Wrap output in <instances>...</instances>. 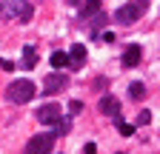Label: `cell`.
Here are the masks:
<instances>
[{
  "label": "cell",
  "instance_id": "cell-15",
  "mask_svg": "<svg viewBox=\"0 0 160 154\" xmlns=\"http://www.w3.org/2000/svg\"><path fill=\"white\" fill-rule=\"evenodd\" d=\"M112 120L117 123V131H120V134H123V137H132V134H134V126H132V123H126L123 117H120V114H114V117H112Z\"/></svg>",
  "mask_w": 160,
  "mask_h": 154
},
{
  "label": "cell",
  "instance_id": "cell-13",
  "mask_svg": "<svg viewBox=\"0 0 160 154\" xmlns=\"http://www.w3.org/2000/svg\"><path fill=\"white\" fill-rule=\"evenodd\" d=\"M49 63L54 66V71H63V69L69 66V54H66V51H52Z\"/></svg>",
  "mask_w": 160,
  "mask_h": 154
},
{
  "label": "cell",
  "instance_id": "cell-19",
  "mask_svg": "<svg viewBox=\"0 0 160 154\" xmlns=\"http://www.w3.org/2000/svg\"><path fill=\"white\" fill-rule=\"evenodd\" d=\"M83 154H97V146H94V143H86V146H83Z\"/></svg>",
  "mask_w": 160,
  "mask_h": 154
},
{
  "label": "cell",
  "instance_id": "cell-10",
  "mask_svg": "<svg viewBox=\"0 0 160 154\" xmlns=\"http://www.w3.org/2000/svg\"><path fill=\"white\" fill-rule=\"evenodd\" d=\"M83 63H86V46L83 43H74L72 51H69V66L72 69H80Z\"/></svg>",
  "mask_w": 160,
  "mask_h": 154
},
{
  "label": "cell",
  "instance_id": "cell-5",
  "mask_svg": "<svg viewBox=\"0 0 160 154\" xmlns=\"http://www.w3.org/2000/svg\"><path fill=\"white\" fill-rule=\"evenodd\" d=\"M66 86H69V77L63 71H54V74H49L43 80V94H57V91H63Z\"/></svg>",
  "mask_w": 160,
  "mask_h": 154
},
{
  "label": "cell",
  "instance_id": "cell-16",
  "mask_svg": "<svg viewBox=\"0 0 160 154\" xmlns=\"http://www.w3.org/2000/svg\"><path fill=\"white\" fill-rule=\"evenodd\" d=\"M149 123H152V114H149V111L143 108V111L137 114V123H134V126H149Z\"/></svg>",
  "mask_w": 160,
  "mask_h": 154
},
{
  "label": "cell",
  "instance_id": "cell-12",
  "mask_svg": "<svg viewBox=\"0 0 160 154\" xmlns=\"http://www.w3.org/2000/svg\"><path fill=\"white\" fill-rule=\"evenodd\" d=\"M20 66H23V69H34L37 66V49L34 46H26L23 49V60H20Z\"/></svg>",
  "mask_w": 160,
  "mask_h": 154
},
{
  "label": "cell",
  "instance_id": "cell-3",
  "mask_svg": "<svg viewBox=\"0 0 160 154\" xmlns=\"http://www.w3.org/2000/svg\"><path fill=\"white\" fill-rule=\"evenodd\" d=\"M34 91H37V89H34V83H32V80H26V77H20V80H14V83L9 86L6 97H9L12 103H17V106H20V103H29V100L34 97Z\"/></svg>",
  "mask_w": 160,
  "mask_h": 154
},
{
  "label": "cell",
  "instance_id": "cell-14",
  "mask_svg": "<svg viewBox=\"0 0 160 154\" xmlns=\"http://www.w3.org/2000/svg\"><path fill=\"white\" fill-rule=\"evenodd\" d=\"M129 97H132V100H143V97H146V86L140 83V80L129 83Z\"/></svg>",
  "mask_w": 160,
  "mask_h": 154
},
{
  "label": "cell",
  "instance_id": "cell-7",
  "mask_svg": "<svg viewBox=\"0 0 160 154\" xmlns=\"http://www.w3.org/2000/svg\"><path fill=\"white\" fill-rule=\"evenodd\" d=\"M97 108H100V114H106V117H114V114H120V100L114 97V94H103Z\"/></svg>",
  "mask_w": 160,
  "mask_h": 154
},
{
  "label": "cell",
  "instance_id": "cell-1",
  "mask_svg": "<svg viewBox=\"0 0 160 154\" xmlns=\"http://www.w3.org/2000/svg\"><path fill=\"white\" fill-rule=\"evenodd\" d=\"M0 14L6 20H17V23H29L34 17V6L29 0H0Z\"/></svg>",
  "mask_w": 160,
  "mask_h": 154
},
{
  "label": "cell",
  "instance_id": "cell-17",
  "mask_svg": "<svg viewBox=\"0 0 160 154\" xmlns=\"http://www.w3.org/2000/svg\"><path fill=\"white\" fill-rule=\"evenodd\" d=\"M80 111H83V103H80V100H72L69 103V114H80Z\"/></svg>",
  "mask_w": 160,
  "mask_h": 154
},
{
  "label": "cell",
  "instance_id": "cell-4",
  "mask_svg": "<svg viewBox=\"0 0 160 154\" xmlns=\"http://www.w3.org/2000/svg\"><path fill=\"white\" fill-rule=\"evenodd\" d=\"M54 146V134H34L26 146V154H52Z\"/></svg>",
  "mask_w": 160,
  "mask_h": 154
},
{
  "label": "cell",
  "instance_id": "cell-18",
  "mask_svg": "<svg viewBox=\"0 0 160 154\" xmlns=\"http://www.w3.org/2000/svg\"><path fill=\"white\" fill-rule=\"evenodd\" d=\"M114 40H117L114 31H103V34H100V43H114Z\"/></svg>",
  "mask_w": 160,
  "mask_h": 154
},
{
  "label": "cell",
  "instance_id": "cell-2",
  "mask_svg": "<svg viewBox=\"0 0 160 154\" xmlns=\"http://www.w3.org/2000/svg\"><path fill=\"white\" fill-rule=\"evenodd\" d=\"M146 12H149V0H132V3L120 6L114 12V20L120 26H132V23H137V17H143Z\"/></svg>",
  "mask_w": 160,
  "mask_h": 154
},
{
  "label": "cell",
  "instance_id": "cell-22",
  "mask_svg": "<svg viewBox=\"0 0 160 154\" xmlns=\"http://www.w3.org/2000/svg\"><path fill=\"white\" fill-rule=\"evenodd\" d=\"M66 3H69V6H80V3H83V0H66Z\"/></svg>",
  "mask_w": 160,
  "mask_h": 154
},
{
  "label": "cell",
  "instance_id": "cell-8",
  "mask_svg": "<svg viewBox=\"0 0 160 154\" xmlns=\"http://www.w3.org/2000/svg\"><path fill=\"white\" fill-rule=\"evenodd\" d=\"M140 60H143V49H140L137 43L126 46V51H123V66L126 69H134V66H140Z\"/></svg>",
  "mask_w": 160,
  "mask_h": 154
},
{
  "label": "cell",
  "instance_id": "cell-9",
  "mask_svg": "<svg viewBox=\"0 0 160 154\" xmlns=\"http://www.w3.org/2000/svg\"><path fill=\"white\" fill-rule=\"evenodd\" d=\"M100 0H83V3H80V12H77V17L80 20H92V17H97L100 14Z\"/></svg>",
  "mask_w": 160,
  "mask_h": 154
},
{
  "label": "cell",
  "instance_id": "cell-21",
  "mask_svg": "<svg viewBox=\"0 0 160 154\" xmlns=\"http://www.w3.org/2000/svg\"><path fill=\"white\" fill-rule=\"evenodd\" d=\"M103 86H109V83H106V77H97V80H94V89H103Z\"/></svg>",
  "mask_w": 160,
  "mask_h": 154
},
{
  "label": "cell",
  "instance_id": "cell-11",
  "mask_svg": "<svg viewBox=\"0 0 160 154\" xmlns=\"http://www.w3.org/2000/svg\"><path fill=\"white\" fill-rule=\"evenodd\" d=\"M52 126H54V131H52L54 137H57V134H69V131H72V117H66V114H60V117H57V120H54Z\"/></svg>",
  "mask_w": 160,
  "mask_h": 154
},
{
  "label": "cell",
  "instance_id": "cell-20",
  "mask_svg": "<svg viewBox=\"0 0 160 154\" xmlns=\"http://www.w3.org/2000/svg\"><path fill=\"white\" fill-rule=\"evenodd\" d=\"M12 66H14V63H9V60H3V57H0V69H3V71H12Z\"/></svg>",
  "mask_w": 160,
  "mask_h": 154
},
{
  "label": "cell",
  "instance_id": "cell-6",
  "mask_svg": "<svg viewBox=\"0 0 160 154\" xmlns=\"http://www.w3.org/2000/svg\"><path fill=\"white\" fill-rule=\"evenodd\" d=\"M60 106H54V103H46V106H40L37 108V123H43V126H52L57 117H60Z\"/></svg>",
  "mask_w": 160,
  "mask_h": 154
}]
</instances>
